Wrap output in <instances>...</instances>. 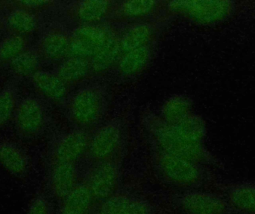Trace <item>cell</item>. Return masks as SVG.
I'll use <instances>...</instances> for the list:
<instances>
[{
	"instance_id": "cell-1",
	"label": "cell",
	"mask_w": 255,
	"mask_h": 214,
	"mask_svg": "<svg viewBox=\"0 0 255 214\" xmlns=\"http://www.w3.org/2000/svg\"><path fill=\"white\" fill-rule=\"evenodd\" d=\"M145 124L148 135L158 150L190 160L205 167L221 166L220 161L207 149L204 143L186 139L160 117L147 115Z\"/></svg>"
},
{
	"instance_id": "cell-2",
	"label": "cell",
	"mask_w": 255,
	"mask_h": 214,
	"mask_svg": "<svg viewBox=\"0 0 255 214\" xmlns=\"http://www.w3.org/2000/svg\"><path fill=\"white\" fill-rule=\"evenodd\" d=\"M154 164L160 177L179 188L200 189L217 182L205 166L158 149L154 152Z\"/></svg>"
},
{
	"instance_id": "cell-3",
	"label": "cell",
	"mask_w": 255,
	"mask_h": 214,
	"mask_svg": "<svg viewBox=\"0 0 255 214\" xmlns=\"http://www.w3.org/2000/svg\"><path fill=\"white\" fill-rule=\"evenodd\" d=\"M66 107L76 128L88 130L104 116L107 107L106 92L100 85L82 86L70 95Z\"/></svg>"
},
{
	"instance_id": "cell-4",
	"label": "cell",
	"mask_w": 255,
	"mask_h": 214,
	"mask_svg": "<svg viewBox=\"0 0 255 214\" xmlns=\"http://www.w3.org/2000/svg\"><path fill=\"white\" fill-rule=\"evenodd\" d=\"M165 10L199 24L211 25L227 18L232 13V6L229 1H166Z\"/></svg>"
},
{
	"instance_id": "cell-5",
	"label": "cell",
	"mask_w": 255,
	"mask_h": 214,
	"mask_svg": "<svg viewBox=\"0 0 255 214\" xmlns=\"http://www.w3.org/2000/svg\"><path fill=\"white\" fill-rule=\"evenodd\" d=\"M175 203L184 214H236L226 200L213 191L187 190L175 197Z\"/></svg>"
},
{
	"instance_id": "cell-6",
	"label": "cell",
	"mask_w": 255,
	"mask_h": 214,
	"mask_svg": "<svg viewBox=\"0 0 255 214\" xmlns=\"http://www.w3.org/2000/svg\"><path fill=\"white\" fill-rule=\"evenodd\" d=\"M123 137L121 121L116 119L108 121L91 135L87 155L94 163L114 159L121 147Z\"/></svg>"
},
{
	"instance_id": "cell-7",
	"label": "cell",
	"mask_w": 255,
	"mask_h": 214,
	"mask_svg": "<svg viewBox=\"0 0 255 214\" xmlns=\"http://www.w3.org/2000/svg\"><path fill=\"white\" fill-rule=\"evenodd\" d=\"M112 30L102 23L77 25L70 32L69 57L91 59L103 46Z\"/></svg>"
},
{
	"instance_id": "cell-8",
	"label": "cell",
	"mask_w": 255,
	"mask_h": 214,
	"mask_svg": "<svg viewBox=\"0 0 255 214\" xmlns=\"http://www.w3.org/2000/svg\"><path fill=\"white\" fill-rule=\"evenodd\" d=\"M119 176V166L115 160L94 163L85 183L94 200L103 203L116 194Z\"/></svg>"
},
{
	"instance_id": "cell-9",
	"label": "cell",
	"mask_w": 255,
	"mask_h": 214,
	"mask_svg": "<svg viewBox=\"0 0 255 214\" xmlns=\"http://www.w3.org/2000/svg\"><path fill=\"white\" fill-rule=\"evenodd\" d=\"M211 191L220 194L236 214H255V182H217Z\"/></svg>"
},
{
	"instance_id": "cell-10",
	"label": "cell",
	"mask_w": 255,
	"mask_h": 214,
	"mask_svg": "<svg viewBox=\"0 0 255 214\" xmlns=\"http://www.w3.org/2000/svg\"><path fill=\"white\" fill-rule=\"evenodd\" d=\"M15 127L24 138L38 136L46 124V111L42 103L37 98L28 97L18 103L15 110Z\"/></svg>"
},
{
	"instance_id": "cell-11",
	"label": "cell",
	"mask_w": 255,
	"mask_h": 214,
	"mask_svg": "<svg viewBox=\"0 0 255 214\" xmlns=\"http://www.w3.org/2000/svg\"><path fill=\"white\" fill-rule=\"evenodd\" d=\"M91 135L88 130L76 128L61 136L52 151V163L76 164L88 152Z\"/></svg>"
},
{
	"instance_id": "cell-12",
	"label": "cell",
	"mask_w": 255,
	"mask_h": 214,
	"mask_svg": "<svg viewBox=\"0 0 255 214\" xmlns=\"http://www.w3.org/2000/svg\"><path fill=\"white\" fill-rule=\"evenodd\" d=\"M116 1L109 0H85L69 5L67 13L79 25L100 24L111 18Z\"/></svg>"
},
{
	"instance_id": "cell-13",
	"label": "cell",
	"mask_w": 255,
	"mask_h": 214,
	"mask_svg": "<svg viewBox=\"0 0 255 214\" xmlns=\"http://www.w3.org/2000/svg\"><path fill=\"white\" fill-rule=\"evenodd\" d=\"M163 19L144 20L133 22L127 27L121 34L123 54L153 44L157 33L161 29Z\"/></svg>"
},
{
	"instance_id": "cell-14",
	"label": "cell",
	"mask_w": 255,
	"mask_h": 214,
	"mask_svg": "<svg viewBox=\"0 0 255 214\" xmlns=\"http://www.w3.org/2000/svg\"><path fill=\"white\" fill-rule=\"evenodd\" d=\"M30 79L35 90L43 98L56 105H67L70 87L55 71L40 70Z\"/></svg>"
},
{
	"instance_id": "cell-15",
	"label": "cell",
	"mask_w": 255,
	"mask_h": 214,
	"mask_svg": "<svg viewBox=\"0 0 255 214\" xmlns=\"http://www.w3.org/2000/svg\"><path fill=\"white\" fill-rule=\"evenodd\" d=\"M70 33L61 28H54L43 34L38 45V52L42 60L58 63L69 57Z\"/></svg>"
},
{
	"instance_id": "cell-16",
	"label": "cell",
	"mask_w": 255,
	"mask_h": 214,
	"mask_svg": "<svg viewBox=\"0 0 255 214\" xmlns=\"http://www.w3.org/2000/svg\"><path fill=\"white\" fill-rule=\"evenodd\" d=\"M166 1L154 0H130L116 1L111 18L119 20L140 22L154 16L165 8Z\"/></svg>"
},
{
	"instance_id": "cell-17",
	"label": "cell",
	"mask_w": 255,
	"mask_h": 214,
	"mask_svg": "<svg viewBox=\"0 0 255 214\" xmlns=\"http://www.w3.org/2000/svg\"><path fill=\"white\" fill-rule=\"evenodd\" d=\"M122 55L121 34L112 29L103 46L89 60L93 74H104L115 68Z\"/></svg>"
},
{
	"instance_id": "cell-18",
	"label": "cell",
	"mask_w": 255,
	"mask_h": 214,
	"mask_svg": "<svg viewBox=\"0 0 255 214\" xmlns=\"http://www.w3.org/2000/svg\"><path fill=\"white\" fill-rule=\"evenodd\" d=\"M79 184L76 164L52 163L49 174V188L52 195L63 200Z\"/></svg>"
},
{
	"instance_id": "cell-19",
	"label": "cell",
	"mask_w": 255,
	"mask_h": 214,
	"mask_svg": "<svg viewBox=\"0 0 255 214\" xmlns=\"http://www.w3.org/2000/svg\"><path fill=\"white\" fill-rule=\"evenodd\" d=\"M153 54V44L123 54L115 67L118 76L125 80L136 77L148 67Z\"/></svg>"
},
{
	"instance_id": "cell-20",
	"label": "cell",
	"mask_w": 255,
	"mask_h": 214,
	"mask_svg": "<svg viewBox=\"0 0 255 214\" xmlns=\"http://www.w3.org/2000/svg\"><path fill=\"white\" fill-rule=\"evenodd\" d=\"M97 214H151V209L142 199L115 194L102 203Z\"/></svg>"
},
{
	"instance_id": "cell-21",
	"label": "cell",
	"mask_w": 255,
	"mask_h": 214,
	"mask_svg": "<svg viewBox=\"0 0 255 214\" xmlns=\"http://www.w3.org/2000/svg\"><path fill=\"white\" fill-rule=\"evenodd\" d=\"M0 165L12 176L20 177L26 174L29 161L25 151L11 142L0 143Z\"/></svg>"
},
{
	"instance_id": "cell-22",
	"label": "cell",
	"mask_w": 255,
	"mask_h": 214,
	"mask_svg": "<svg viewBox=\"0 0 255 214\" xmlns=\"http://www.w3.org/2000/svg\"><path fill=\"white\" fill-rule=\"evenodd\" d=\"M55 72L69 87L83 83L93 74L89 60L73 57L60 62Z\"/></svg>"
},
{
	"instance_id": "cell-23",
	"label": "cell",
	"mask_w": 255,
	"mask_h": 214,
	"mask_svg": "<svg viewBox=\"0 0 255 214\" xmlns=\"http://www.w3.org/2000/svg\"><path fill=\"white\" fill-rule=\"evenodd\" d=\"M94 200L86 183H79L64 200H61L59 214H89Z\"/></svg>"
},
{
	"instance_id": "cell-24",
	"label": "cell",
	"mask_w": 255,
	"mask_h": 214,
	"mask_svg": "<svg viewBox=\"0 0 255 214\" xmlns=\"http://www.w3.org/2000/svg\"><path fill=\"white\" fill-rule=\"evenodd\" d=\"M4 25L11 34L26 37L37 30L38 21L32 11L16 7L6 16Z\"/></svg>"
},
{
	"instance_id": "cell-25",
	"label": "cell",
	"mask_w": 255,
	"mask_h": 214,
	"mask_svg": "<svg viewBox=\"0 0 255 214\" xmlns=\"http://www.w3.org/2000/svg\"><path fill=\"white\" fill-rule=\"evenodd\" d=\"M193 114L191 101L184 95H173L162 106L160 118L166 124L173 125Z\"/></svg>"
},
{
	"instance_id": "cell-26",
	"label": "cell",
	"mask_w": 255,
	"mask_h": 214,
	"mask_svg": "<svg viewBox=\"0 0 255 214\" xmlns=\"http://www.w3.org/2000/svg\"><path fill=\"white\" fill-rule=\"evenodd\" d=\"M41 58L37 50L27 49L9 64L12 73L19 77L31 78L40 70Z\"/></svg>"
},
{
	"instance_id": "cell-27",
	"label": "cell",
	"mask_w": 255,
	"mask_h": 214,
	"mask_svg": "<svg viewBox=\"0 0 255 214\" xmlns=\"http://www.w3.org/2000/svg\"><path fill=\"white\" fill-rule=\"evenodd\" d=\"M171 126L188 140L204 143L206 136V128L204 121L197 115L191 114L180 122Z\"/></svg>"
},
{
	"instance_id": "cell-28",
	"label": "cell",
	"mask_w": 255,
	"mask_h": 214,
	"mask_svg": "<svg viewBox=\"0 0 255 214\" xmlns=\"http://www.w3.org/2000/svg\"><path fill=\"white\" fill-rule=\"evenodd\" d=\"M26 37L11 34L0 42V64H9L27 49Z\"/></svg>"
},
{
	"instance_id": "cell-29",
	"label": "cell",
	"mask_w": 255,
	"mask_h": 214,
	"mask_svg": "<svg viewBox=\"0 0 255 214\" xmlns=\"http://www.w3.org/2000/svg\"><path fill=\"white\" fill-rule=\"evenodd\" d=\"M17 103L14 92L5 89L0 92V127L5 125L14 115Z\"/></svg>"
},
{
	"instance_id": "cell-30",
	"label": "cell",
	"mask_w": 255,
	"mask_h": 214,
	"mask_svg": "<svg viewBox=\"0 0 255 214\" xmlns=\"http://www.w3.org/2000/svg\"><path fill=\"white\" fill-rule=\"evenodd\" d=\"M26 214H52L47 199L41 195L34 197L28 206Z\"/></svg>"
},
{
	"instance_id": "cell-31",
	"label": "cell",
	"mask_w": 255,
	"mask_h": 214,
	"mask_svg": "<svg viewBox=\"0 0 255 214\" xmlns=\"http://www.w3.org/2000/svg\"><path fill=\"white\" fill-rule=\"evenodd\" d=\"M52 3V1H16V4L18 5L17 7L32 11L34 10L46 8L51 6Z\"/></svg>"
},
{
	"instance_id": "cell-32",
	"label": "cell",
	"mask_w": 255,
	"mask_h": 214,
	"mask_svg": "<svg viewBox=\"0 0 255 214\" xmlns=\"http://www.w3.org/2000/svg\"><path fill=\"white\" fill-rule=\"evenodd\" d=\"M4 25V22L0 19V31H1V28H2L3 25Z\"/></svg>"
},
{
	"instance_id": "cell-33",
	"label": "cell",
	"mask_w": 255,
	"mask_h": 214,
	"mask_svg": "<svg viewBox=\"0 0 255 214\" xmlns=\"http://www.w3.org/2000/svg\"><path fill=\"white\" fill-rule=\"evenodd\" d=\"M97 214V213H94V212H91L89 214Z\"/></svg>"
}]
</instances>
